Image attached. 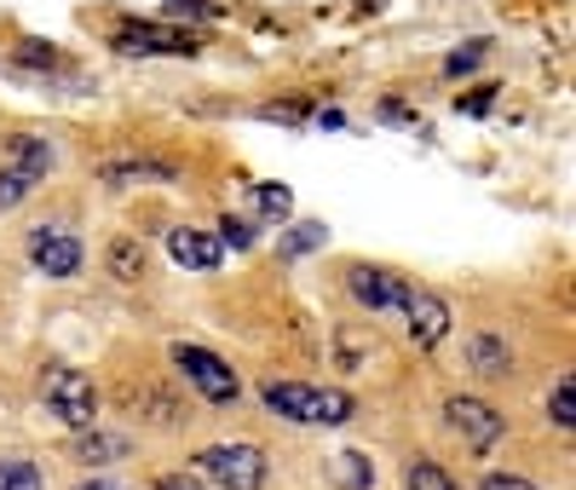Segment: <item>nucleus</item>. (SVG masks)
I'll return each mask as SVG.
<instances>
[{
	"instance_id": "obj_19",
	"label": "nucleus",
	"mask_w": 576,
	"mask_h": 490,
	"mask_svg": "<svg viewBox=\"0 0 576 490\" xmlns=\"http://www.w3.org/2000/svg\"><path fill=\"white\" fill-rule=\"evenodd\" d=\"M328 474H335L340 490H369V485H375V467H369V456H358V451L335 456V467H328Z\"/></svg>"
},
{
	"instance_id": "obj_33",
	"label": "nucleus",
	"mask_w": 576,
	"mask_h": 490,
	"mask_svg": "<svg viewBox=\"0 0 576 490\" xmlns=\"http://www.w3.org/2000/svg\"><path fill=\"white\" fill-rule=\"evenodd\" d=\"M260 116H265V121H288V128H295V121H305V110H300V105H265Z\"/></svg>"
},
{
	"instance_id": "obj_21",
	"label": "nucleus",
	"mask_w": 576,
	"mask_h": 490,
	"mask_svg": "<svg viewBox=\"0 0 576 490\" xmlns=\"http://www.w3.org/2000/svg\"><path fill=\"white\" fill-rule=\"evenodd\" d=\"M17 64H24V70H47V75H64V81H75V75H70V64H64V58H58V52L47 47V40H24V47H17Z\"/></svg>"
},
{
	"instance_id": "obj_7",
	"label": "nucleus",
	"mask_w": 576,
	"mask_h": 490,
	"mask_svg": "<svg viewBox=\"0 0 576 490\" xmlns=\"http://www.w3.org/2000/svg\"><path fill=\"white\" fill-rule=\"evenodd\" d=\"M346 289H352V300L369 306V312H398L416 283L404 272H393V265H346Z\"/></svg>"
},
{
	"instance_id": "obj_24",
	"label": "nucleus",
	"mask_w": 576,
	"mask_h": 490,
	"mask_svg": "<svg viewBox=\"0 0 576 490\" xmlns=\"http://www.w3.org/2000/svg\"><path fill=\"white\" fill-rule=\"evenodd\" d=\"M254 208L265 219H288V214H295V191H288V186H254Z\"/></svg>"
},
{
	"instance_id": "obj_12",
	"label": "nucleus",
	"mask_w": 576,
	"mask_h": 490,
	"mask_svg": "<svg viewBox=\"0 0 576 490\" xmlns=\"http://www.w3.org/2000/svg\"><path fill=\"white\" fill-rule=\"evenodd\" d=\"M467 370L479 381H507L513 375V346L502 335H490V330L467 335Z\"/></svg>"
},
{
	"instance_id": "obj_17",
	"label": "nucleus",
	"mask_w": 576,
	"mask_h": 490,
	"mask_svg": "<svg viewBox=\"0 0 576 490\" xmlns=\"http://www.w3.org/2000/svg\"><path fill=\"white\" fill-rule=\"evenodd\" d=\"M0 490H47V474L29 456H0Z\"/></svg>"
},
{
	"instance_id": "obj_2",
	"label": "nucleus",
	"mask_w": 576,
	"mask_h": 490,
	"mask_svg": "<svg viewBox=\"0 0 576 490\" xmlns=\"http://www.w3.org/2000/svg\"><path fill=\"white\" fill-rule=\"evenodd\" d=\"M196 474L208 479L214 490H265V479H272V462H265L260 444H208V451L196 456Z\"/></svg>"
},
{
	"instance_id": "obj_3",
	"label": "nucleus",
	"mask_w": 576,
	"mask_h": 490,
	"mask_svg": "<svg viewBox=\"0 0 576 490\" xmlns=\"http://www.w3.org/2000/svg\"><path fill=\"white\" fill-rule=\"evenodd\" d=\"M40 398H47V410L64 421V427H98V386L93 375L70 370V363H47V375H40Z\"/></svg>"
},
{
	"instance_id": "obj_27",
	"label": "nucleus",
	"mask_w": 576,
	"mask_h": 490,
	"mask_svg": "<svg viewBox=\"0 0 576 490\" xmlns=\"http://www.w3.org/2000/svg\"><path fill=\"white\" fill-rule=\"evenodd\" d=\"M214 12H219L214 0H168V7H161L168 24H173V17H214Z\"/></svg>"
},
{
	"instance_id": "obj_30",
	"label": "nucleus",
	"mask_w": 576,
	"mask_h": 490,
	"mask_svg": "<svg viewBox=\"0 0 576 490\" xmlns=\"http://www.w3.org/2000/svg\"><path fill=\"white\" fill-rule=\"evenodd\" d=\"M479 490H537V485L519 479V474H484V479H479Z\"/></svg>"
},
{
	"instance_id": "obj_35",
	"label": "nucleus",
	"mask_w": 576,
	"mask_h": 490,
	"mask_svg": "<svg viewBox=\"0 0 576 490\" xmlns=\"http://www.w3.org/2000/svg\"><path fill=\"white\" fill-rule=\"evenodd\" d=\"M0 295H7V289H0Z\"/></svg>"
},
{
	"instance_id": "obj_28",
	"label": "nucleus",
	"mask_w": 576,
	"mask_h": 490,
	"mask_svg": "<svg viewBox=\"0 0 576 490\" xmlns=\"http://www.w3.org/2000/svg\"><path fill=\"white\" fill-rule=\"evenodd\" d=\"M156 490H214L202 474H156Z\"/></svg>"
},
{
	"instance_id": "obj_20",
	"label": "nucleus",
	"mask_w": 576,
	"mask_h": 490,
	"mask_svg": "<svg viewBox=\"0 0 576 490\" xmlns=\"http://www.w3.org/2000/svg\"><path fill=\"white\" fill-rule=\"evenodd\" d=\"M548 421L560 427V433H571V427H576V381H571V375L553 381V393H548Z\"/></svg>"
},
{
	"instance_id": "obj_15",
	"label": "nucleus",
	"mask_w": 576,
	"mask_h": 490,
	"mask_svg": "<svg viewBox=\"0 0 576 490\" xmlns=\"http://www.w3.org/2000/svg\"><path fill=\"white\" fill-rule=\"evenodd\" d=\"M105 272L116 277V283H139L144 272H151V254H144V242L139 237H110V249H105Z\"/></svg>"
},
{
	"instance_id": "obj_26",
	"label": "nucleus",
	"mask_w": 576,
	"mask_h": 490,
	"mask_svg": "<svg viewBox=\"0 0 576 490\" xmlns=\"http://www.w3.org/2000/svg\"><path fill=\"white\" fill-rule=\"evenodd\" d=\"M219 242H231V249H254V226H249V219H231V214H225V219H219Z\"/></svg>"
},
{
	"instance_id": "obj_32",
	"label": "nucleus",
	"mask_w": 576,
	"mask_h": 490,
	"mask_svg": "<svg viewBox=\"0 0 576 490\" xmlns=\"http://www.w3.org/2000/svg\"><path fill=\"white\" fill-rule=\"evenodd\" d=\"M381 121H404V128H421V116L409 110V105H398V98H386V105H381Z\"/></svg>"
},
{
	"instance_id": "obj_11",
	"label": "nucleus",
	"mask_w": 576,
	"mask_h": 490,
	"mask_svg": "<svg viewBox=\"0 0 576 490\" xmlns=\"http://www.w3.org/2000/svg\"><path fill=\"white\" fill-rule=\"evenodd\" d=\"M168 254H173V265H184V272H219V260H225V242H219L214 231L173 226V231H168Z\"/></svg>"
},
{
	"instance_id": "obj_31",
	"label": "nucleus",
	"mask_w": 576,
	"mask_h": 490,
	"mask_svg": "<svg viewBox=\"0 0 576 490\" xmlns=\"http://www.w3.org/2000/svg\"><path fill=\"white\" fill-rule=\"evenodd\" d=\"M490 105H496V87H479L472 98H456V110H467V116H484Z\"/></svg>"
},
{
	"instance_id": "obj_22",
	"label": "nucleus",
	"mask_w": 576,
	"mask_h": 490,
	"mask_svg": "<svg viewBox=\"0 0 576 490\" xmlns=\"http://www.w3.org/2000/svg\"><path fill=\"white\" fill-rule=\"evenodd\" d=\"M323 226H317V219H300V226H288V237L277 242V254L283 260H295V254H312V249H323Z\"/></svg>"
},
{
	"instance_id": "obj_18",
	"label": "nucleus",
	"mask_w": 576,
	"mask_h": 490,
	"mask_svg": "<svg viewBox=\"0 0 576 490\" xmlns=\"http://www.w3.org/2000/svg\"><path fill=\"white\" fill-rule=\"evenodd\" d=\"M404 485H409V490H461V485L449 479V474H444V467L432 462V456H409V467H404Z\"/></svg>"
},
{
	"instance_id": "obj_4",
	"label": "nucleus",
	"mask_w": 576,
	"mask_h": 490,
	"mask_svg": "<svg viewBox=\"0 0 576 490\" xmlns=\"http://www.w3.org/2000/svg\"><path fill=\"white\" fill-rule=\"evenodd\" d=\"M173 370L196 386L208 404H237V393H242V381H237V370L225 363L219 352H208V346H191V340H179L173 346Z\"/></svg>"
},
{
	"instance_id": "obj_34",
	"label": "nucleus",
	"mask_w": 576,
	"mask_h": 490,
	"mask_svg": "<svg viewBox=\"0 0 576 490\" xmlns=\"http://www.w3.org/2000/svg\"><path fill=\"white\" fill-rule=\"evenodd\" d=\"M75 490H128V485H116V479H87V485H75Z\"/></svg>"
},
{
	"instance_id": "obj_5",
	"label": "nucleus",
	"mask_w": 576,
	"mask_h": 490,
	"mask_svg": "<svg viewBox=\"0 0 576 490\" xmlns=\"http://www.w3.org/2000/svg\"><path fill=\"white\" fill-rule=\"evenodd\" d=\"M110 47L121 58H196L202 40L191 29H173V24H121L110 35Z\"/></svg>"
},
{
	"instance_id": "obj_23",
	"label": "nucleus",
	"mask_w": 576,
	"mask_h": 490,
	"mask_svg": "<svg viewBox=\"0 0 576 490\" xmlns=\"http://www.w3.org/2000/svg\"><path fill=\"white\" fill-rule=\"evenodd\" d=\"M35 186H40V179L17 174V168H0V214L17 208V202H29V196H35Z\"/></svg>"
},
{
	"instance_id": "obj_10",
	"label": "nucleus",
	"mask_w": 576,
	"mask_h": 490,
	"mask_svg": "<svg viewBox=\"0 0 576 490\" xmlns=\"http://www.w3.org/2000/svg\"><path fill=\"white\" fill-rule=\"evenodd\" d=\"M98 179H105L110 191H133V186H173L179 168L173 162H156V156H116L98 168Z\"/></svg>"
},
{
	"instance_id": "obj_6",
	"label": "nucleus",
	"mask_w": 576,
	"mask_h": 490,
	"mask_svg": "<svg viewBox=\"0 0 576 490\" xmlns=\"http://www.w3.org/2000/svg\"><path fill=\"white\" fill-rule=\"evenodd\" d=\"M444 416H449V427L467 439V451H496L502 444V433H507V416L496 410V404H484V398H467V393H456L444 404Z\"/></svg>"
},
{
	"instance_id": "obj_25",
	"label": "nucleus",
	"mask_w": 576,
	"mask_h": 490,
	"mask_svg": "<svg viewBox=\"0 0 576 490\" xmlns=\"http://www.w3.org/2000/svg\"><path fill=\"white\" fill-rule=\"evenodd\" d=\"M484 47H490V40H467L461 52H449V75H467V70H479V64H484Z\"/></svg>"
},
{
	"instance_id": "obj_1",
	"label": "nucleus",
	"mask_w": 576,
	"mask_h": 490,
	"mask_svg": "<svg viewBox=\"0 0 576 490\" xmlns=\"http://www.w3.org/2000/svg\"><path fill=\"white\" fill-rule=\"evenodd\" d=\"M265 410L295 421V427H346L358 416V398L340 386H305V381H265L260 386Z\"/></svg>"
},
{
	"instance_id": "obj_14",
	"label": "nucleus",
	"mask_w": 576,
	"mask_h": 490,
	"mask_svg": "<svg viewBox=\"0 0 576 490\" xmlns=\"http://www.w3.org/2000/svg\"><path fill=\"white\" fill-rule=\"evenodd\" d=\"M52 162H58L52 139H40V133H12V139H7V168L29 174V179H47Z\"/></svg>"
},
{
	"instance_id": "obj_9",
	"label": "nucleus",
	"mask_w": 576,
	"mask_h": 490,
	"mask_svg": "<svg viewBox=\"0 0 576 490\" xmlns=\"http://www.w3.org/2000/svg\"><path fill=\"white\" fill-rule=\"evenodd\" d=\"M404 312V335H409V346H421V352H432L444 335H449V306L432 295V289H409V300L398 306Z\"/></svg>"
},
{
	"instance_id": "obj_8",
	"label": "nucleus",
	"mask_w": 576,
	"mask_h": 490,
	"mask_svg": "<svg viewBox=\"0 0 576 490\" xmlns=\"http://www.w3.org/2000/svg\"><path fill=\"white\" fill-rule=\"evenodd\" d=\"M29 260H35V272H40V277L64 283V277L81 272L87 249H81V237L64 231V226H35V231H29Z\"/></svg>"
},
{
	"instance_id": "obj_16",
	"label": "nucleus",
	"mask_w": 576,
	"mask_h": 490,
	"mask_svg": "<svg viewBox=\"0 0 576 490\" xmlns=\"http://www.w3.org/2000/svg\"><path fill=\"white\" fill-rule=\"evenodd\" d=\"M133 410H139L144 421H151V427H179V421H184V404L168 393V386H139Z\"/></svg>"
},
{
	"instance_id": "obj_13",
	"label": "nucleus",
	"mask_w": 576,
	"mask_h": 490,
	"mask_svg": "<svg viewBox=\"0 0 576 490\" xmlns=\"http://www.w3.org/2000/svg\"><path fill=\"white\" fill-rule=\"evenodd\" d=\"M128 456H133L128 433H105V427H81V433H75V462L81 467H116Z\"/></svg>"
},
{
	"instance_id": "obj_29",
	"label": "nucleus",
	"mask_w": 576,
	"mask_h": 490,
	"mask_svg": "<svg viewBox=\"0 0 576 490\" xmlns=\"http://www.w3.org/2000/svg\"><path fill=\"white\" fill-rule=\"evenodd\" d=\"M335 352H340V370H358L363 346H358V335H352V330H340V340H335Z\"/></svg>"
}]
</instances>
